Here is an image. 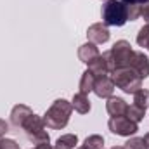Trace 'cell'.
Listing matches in <instances>:
<instances>
[{"label": "cell", "mask_w": 149, "mask_h": 149, "mask_svg": "<svg viewBox=\"0 0 149 149\" xmlns=\"http://www.w3.org/2000/svg\"><path fill=\"white\" fill-rule=\"evenodd\" d=\"M71 111H73L71 102H68L66 99H56V101L52 102V106L45 111V114H43L42 118H43V123H45L47 128L63 130V128L70 123Z\"/></svg>", "instance_id": "cell-1"}, {"label": "cell", "mask_w": 149, "mask_h": 149, "mask_svg": "<svg viewBox=\"0 0 149 149\" xmlns=\"http://www.w3.org/2000/svg\"><path fill=\"white\" fill-rule=\"evenodd\" d=\"M134 52L135 50L132 49L130 42L118 40L109 50L104 52V57H106L108 66H109V73L114 70H120V68H130V63L134 59Z\"/></svg>", "instance_id": "cell-2"}, {"label": "cell", "mask_w": 149, "mask_h": 149, "mask_svg": "<svg viewBox=\"0 0 149 149\" xmlns=\"http://www.w3.org/2000/svg\"><path fill=\"white\" fill-rule=\"evenodd\" d=\"M111 80L114 87L121 88L125 94H135L142 88V78L135 73L132 68H120L111 71Z\"/></svg>", "instance_id": "cell-3"}, {"label": "cell", "mask_w": 149, "mask_h": 149, "mask_svg": "<svg viewBox=\"0 0 149 149\" xmlns=\"http://www.w3.org/2000/svg\"><path fill=\"white\" fill-rule=\"evenodd\" d=\"M102 23L106 26H123L128 17H127V7L123 0H106L101 9Z\"/></svg>", "instance_id": "cell-4"}, {"label": "cell", "mask_w": 149, "mask_h": 149, "mask_svg": "<svg viewBox=\"0 0 149 149\" xmlns=\"http://www.w3.org/2000/svg\"><path fill=\"white\" fill-rule=\"evenodd\" d=\"M21 128L24 130L26 137L30 142L33 144H43V142H50V137L45 130V123H43V118L37 116L35 113L31 116H28L24 120V123L21 125Z\"/></svg>", "instance_id": "cell-5"}, {"label": "cell", "mask_w": 149, "mask_h": 149, "mask_svg": "<svg viewBox=\"0 0 149 149\" xmlns=\"http://www.w3.org/2000/svg\"><path fill=\"white\" fill-rule=\"evenodd\" d=\"M108 128L111 134L120 135V137H132L139 132V123L132 121L127 116H111L108 121Z\"/></svg>", "instance_id": "cell-6"}, {"label": "cell", "mask_w": 149, "mask_h": 149, "mask_svg": "<svg viewBox=\"0 0 149 149\" xmlns=\"http://www.w3.org/2000/svg\"><path fill=\"white\" fill-rule=\"evenodd\" d=\"M109 37H111V33H109V30H108V26L104 23H94V24H90L87 28V38H88V42H92L95 45L106 43L109 40Z\"/></svg>", "instance_id": "cell-7"}, {"label": "cell", "mask_w": 149, "mask_h": 149, "mask_svg": "<svg viewBox=\"0 0 149 149\" xmlns=\"http://www.w3.org/2000/svg\"><path fill=\"white\" fill-rule=\"evenodd\" d=\"M94 92L97 97L101 99H109L114 92V83H113L111 76H95V83H94Z\"/></svg>", "instance_id": "cell-8"}, {"label": "cell", "mask_w": 149, "mask_h": 149, "mask_svg": "<svg viewBox=\"0 0 149 149\" xmlns=\"http://www.w3.org/2000/svg\"><path fill=\"white\" fill-rule=\"evenodd\" d=\"M130 68L139 74L142 80L149 76V57L144 54V52H134V59L130 63Z\"/></svg>", "instance_id": "cell-9"}, {"label": "cell", "mask_w": 149, "mask_h": 149, "mask_svg": "<svg viewBox=\"0 0 149 149\" xmlns=\"http://www.w3.org/2000/svg\"><path fill=\"white\" fill-rule=\"evenodd\" d=\"M31 114H33V109L30 106H26V104H16L12 108V111H10V123L14 127L21 128V125L24 123V120L28 116H31Z\"/></svg>", "instance_id": "cell-10"}, {"label": "cell", "mask_w": 149, "mask_h": 149, "mask_svg": "<svg viewBox=\"0 0 149 149\" xmlns=\"http://www.w3.org/2000/svg\"><path fill=\"white\" fill-rule=\"evenodd\" d=\"M128 104L121 99V97H109L106 102V111L109 116H125Z\"/></svg>", "instance_id": "cell-11"}, {"label": "cell", "mask_w": 149, "mask_h": 149, "mask_svg": "<svg viewBox=\"0 0 149 149\" xmlns=\"http://www.w3.org/2000/svg\"><path fill=\"white\" fill-rule=\"evenodd\" d=\"M99 54H101V52H99L97 45L92 43V42H87V43H83V45L78 47V59H80L81 63H85V64H88V63H90L92 59H95Z\"/></svg>", "instance_id": "cell-12"}, {"label": "cell", "mask_w": 149, "mask_h": 149, "mask_svg": "<svg viewBox=\"0 0 149 149\" xmlns=\"http://www.w3.org/2000/svg\"><path fill=\"white\" fill-rule=\"evenodd\" d=\"M88 71H92L95 76H106V74H109V66H108V61H106L104 54H99L95 59H92L88 63Z\"/></svg>", "instance_id": "cell-13"}, {"label": "cell", "mask_w": 149, "mask_h": 149, "mask_svg": "<svg viewBox=\"0 0 149 149\" xmlns=\"http://www.w3.org/2000/svg\"><path fill=\"white\" fill-rule=\"evenodd\" d=\"M71 106H73V109L76 113H80V114H87V113L90 111V101H88V95H87V94H81V92L74 94L73 101H71Z\"/></svg>", "instance_id": "cell-14"}, {"label": "cell", "mask_w": 149, "mask_h": 149, "mask_svg": "<svg viewBox=\"0 0 149 149\" xmlns=\"http://www.w3.org/2000/svg\"><path fill=\"white\" fill-rule=\"evenodd\" d=\"M94 83H95V74L87 70V71H83L81 78H80L78 88H80L81 94H87V95H88L90 92H94Z\"/></svg>", "instance_id": "cell-15"}, {"label": "cell", "mask_w": 149, "mask_h": 149, "mask_svg": "<svg viewBox=\"0 0 149 149\" xmlns=\"http://www.w3.org/2000/svg\"><path fill=\"white\" fill-rule=\"evenodd\" d=\"M78 144V137L74 134H64L56 141V148L59 149H76Z\"/></svg>", "instance_id": "cell-16"}, {"label": "cell", "mask_w": 149, "mask_h": 149, "mask_svg": "<svg viewBox=\"0 0 149 149\" xmlns=\"http://www.w3.org/2000/svg\"><path fill=\"white\" fill-rule=\"evenodd\" d=\"M125 116H127V118H130L132 121L139 123V121H142V120H144V116H146V109H142V108H139V106L132 104V106H128V108H127Z\"/></svg>", "instance_id": "cell-17"}, {"label": "cell", "mask_w": 149, "mask_h": 149, "mask_svg": "<svg viewBox=\"0 0 149 149\" xmlns=\"http://www.w3.org/2000/svg\"><path fill=\"white\" fill-rule=\"evenodd\" d=\"M134 104L139 106V108H142V109H148V106H149V90H146V88L137 90V92L134 94Z\"/></svg>", "instance_id": "cell-18"}, {"label": "cell", "mask_w": 149, "mask_h": 149, "mask_svg": "<svg viewBox=\"0 0 149 149\" xmlns=\"http://www.w3.org/2000/svg\"><path fill=\"white\" fill-rule=\"evenodd\" d=\"M83 148L85 149H102L104 148V139H102V135H97V134L88 135V137L83 141Z\"/></svg>", "instance_id": "cell-19"}, {"label": "cell", "mask_w": 149, "mask_h": 149, "mask_svg": "<svg viewBox=\"0 0 149 149\" xmlns=\"http://www.w3.org/2000/svg\"><path fill=\"white\" fill-rule=\"evenodd\" d=\"M123 2H125V7H127V17H128V21H137L141 17V5L127 2V0H123Z\"/></svg>", "instance_id": "cell-20"}, {"label": "cell", "mask_w": 149, "mask_h": 149, "mask_svg": "<svg viewBox=\"0 0 149 149\" xmlns=\"http://www.w3.org/2000/svg\"><path fill=\"white\" fill-rule=\"evenodd\" d=\"M123 148L125 149H149V146L144 137H132V139H128L125 142Z\"/></svg>", "instance_id": "cell-21"}, {"label": "cell", "mask_w": 149, "mask_h": 149, "mask_svg": "<svg viewBox=\"0 0 149 149\" xmlns=\"http://www.w3.org/2000/svg\"><path fill=\"white\" fill-rule=\"evenodd\" d=\"M137 45L139 47H144V49L149 47V24L142 26L139 30V33H137Z\"/></svg>", "instance_id": "cell-22"}, {"label": "cell", "mask_w": 149, "mask_h": 149, "mask_svg": "<svg viewBox=\"0 0 149 149\" xmlns=\"http://www.w3.org/2000/svg\"><path fill=\"white\" fill-rule=\"evenodd\" d=\"M0 149H19V144L14 139H0Z\"/></svg>", "instance_id": "cell-23"}, {"label": "cell", "mask_w": 149, "mask_h": 149, "mask_svg": "<svg viewBox=\"0 0 149 149\" xmlns=\"http://www.w3.org/2000/svg\"><path fill=\"white\" fill-rule=\"evenodd\" d=\"M141 16H142V19L146 21V24H149V0L141 5Z\"/></svg>", "instance_id": "cell-24"}, {"label": "cell", "mask_w": 149, "mask_h": 149, "mask_svg": "<svg viewBox=\"0 0 149 149\" xmlns=\"http://www.w3.org/2000/svg\"><path fill=\"white\" fill-rule=\"evenodd\" d=\"M7 132H9V123H7L5 120L0 118V139H3Z\"/></svg>", "instance_id": "cell-25"}, {"label": "cell", "mask_w": 149, "mask_h": 149, "mask_svg": "<svg viewBox=\"0 0 149 149\" xmlns=\"http://www.w3.org/2000/svg\"><path fill=\"white\" fill-rule=\"evenodd\" d=\"M35 149H59L56 148V146H50V142H43V144H37Z\"/></svg>", "instance_id": "cell-26"}, {"label": "cell", "mask_w": 149, "mask_h": 149, "mask_svg": "<svg viewBox=\"0 0 149 149\" xmlns=\"http://www.w3.org/2000/svg\"><path fill=\"white\" fill-rule=\"evenodd\" d=\"M127 2H132V3H139V5H142V3L148 2V0H127Z\"/></svg>", "instance_id": "cell-27"}, {"label": "cell", "mask_w": 149, "mask_h": 149, "mask_svg": "<svg viewBox=\"0 0 149 149\" xmlns=\"http://www.w3.org/2000/svg\"><path fill=\"white\" fill-rule=\"evenodd\" d=\"M144 139H146V142H148V146H149V132L146 134V135H144Z\"/></svg>", "instance_id": "cell-28"}, {"label": "cell", "mask_w": 149, "mask_h": 149, "mask_svg": "<svg viewBox=\"0 0 149 149\" xmlns=\"http://www.w3.org/2000/svg\"><path fill=\"white\" fill-rule=\"evenodd\" d=\"M111 149H125V148H123V146H113Z\"/></svg>", "instance_id": "cell-29"}, {"label": "cell", "mask_w": 149, "mask_h": 149, "mask_svg": "<svg viewBox=\"0 0 149 149\" xmlns=\"http://www.w3.org/2000/svg\"><path fill=\"white\" fill-rule=\"evenodd\" d=\"M76 149H85V148H83V146H81V148H76Z\"/></svg>", "instance_id": "cell-30"}, {"label": "cell", "mask_w": 149, "mask_h": 149, "mask_svg": "<svg viewBox=\"0 0 149 149\" xmlns=\"http://www.w3.org/2000/svg\"><path fill=\"white\" fill-rule=\"evenodd\" d=\"M148 50H149V47H148Z\"/></svg>", "instance_id": "cell-31"}, {"label": "cell", "mask_w": 149, "mask_h": 149, "mask_svg": "<svg viewBox=\"0 0 149 149\" xmlns=\"http://www.w3.org/2000/svg\"><path fill=\"white\" fill-rule=\"evenodd\" d=\"M104 2H106V0H104Z\"/></svg>", "instance_id": "cell-32"}]
</instances>
